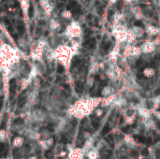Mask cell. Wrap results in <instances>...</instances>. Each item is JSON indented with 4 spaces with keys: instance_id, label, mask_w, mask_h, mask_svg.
<instances>
[{
    "instance_id": "1",
    "label": "cell",
    "mask_w": 160,
    "mask_h": 159,
    "mask_svg": "<svg viewBox=\"0 0 160 159\" xmlns=\"http://www.w3.org/2000/svg\"><path fill=\"white\" fill-rule=\"evenodd\" d=\"M38 147H40L42 150H48L50 149L52 146H53V138H49L47 139H39L38 140Z\"/></svg>"
},
{
    "instance_id": "2",
    "label": "cell",
    "mask_w": 160,
    "mask_h": 159,
    "mask_svg": "<svg viewBox=\"0 0 160 159\" xmlns=\"http://www.w3.org/2000/svg\"><path fill=\"white\" fill-rule=\"evenodd\" d=\"M24 139L22 136H17L12 140V146L14 148H17V149L22 148L24 146Z\"/></svg>"
},
{
    "instance_id": "3",
    "label": "cell",
    "mask_w": 160,
    "mask_h": 159,
    "mask_svg": "<svg viewBox=\"0 0 160 159\" xmlns=\"http://www.w3.org/2000/svg\"><path fill=\"white\" fill-rule=\"evenodd\" d=\"M83 46L88 49H94L96 47V39L95 38H88L83 42Z\"/></svg>"
},
{
    "instance_id": "4",
    "label": "cell",
    "mask_w": 160,
    "mask_h": 159,
    "mask_svg": "<svg viewBox=\"0 0 160 159\" xmlns=\"http://www.w3.org/2000/svg\"><path fill=\"white\" fill-rule=\"evenodd\" d=\"M9 90H10V95L13 96V94H15L16 90V80L12 79L9 82Z\"/></svg>"
},
{
    "instance_id": "5",
    "label": "cell",
    "mask_w": 160,
    "mask_h": 159,
    "mask_svg": "<svg viewBox=\"0 0 160 159\" xmlns=\"http://www.w3.org/2000/svg\"><path fill=\"white\" fill-rule=\"evenodd\" d=\"M40 135V139H47L49 138H51V132L49 130H43L39 133Z\"/></svg>"
},
{
    "instance_id": "6",
    "label": "cell",
    "mask_w": 160,
    "mask_h": 159,
    "mask_svg": "<svg viewBox=\"0 0 160 159\" xmlns=\"http://www.w3.org/2000/svg\"><path fill=\"white\" fill-rule=\"evenodd\" d=\"M17 29L19 31V33L21 35H23L25 31V26L24 24V23L22 21H18V23H17Z\"/></svg>"
},
{
    "instance_id": "7",
    "label": "cell",
    "mask_w": 160,
    "mask_h": 159,
    "mask_svg": "<svg viewBox=\"0 0 160 159\" xmlns=\"http://www.w3.org/2000/svg\"><path fill=\"white\" fill-rule=\"evenodd\" d=\"M8 139V134L6 132V130L1 129L0 130V142H5Z\"/></svg>"
},
{
    "instance_id": "8",
    "label": "cell",
    "mask_w": 160,
    "mask_h": 159,
    "mask_svg": "<svg viewBox=\"0 0 160 159\" xmlns=\"http://www.w3.org/2000/svg\"><path fill=\"white\" fill-rule=\"evenodd\" d=\"M75 88H76L77 93L81 94V93H82V91H83V84H82L81 81H77V82H76V85H75Z\"/></svg>"
},
{
    "instance_id": "9",
    "label": "cell",
    "mask_w": 160,
    "mask_h": 159,
    "mask_svg": "<svg viewBox=\"0 0 160 159\" xmlns=\"http://www.w3.org/2000/svg\"><path fill=\"white\" fill-rule=\"evenodd\" d=\"M76 5H77V2L75 1V0H70V1L68 2V4H67V10H72V9H73Z\"/></svg>"
},
{
    "instance_id": "10",
    "label": "cell",
    "mask_w": 160,
    "mask_h": 159,
    "mask_svg": "<svg viewBox=\"0 0 160 159\" xmlns=\"http://www.w3.org/2000/svg\"><path fill=\"white\" fill-rule=\"evenodd\" d=\"M72 12H73L74 15H78V14L81 13V7L77 4L73 9H72Z\"/></svg>"
},
{
    "instance_id": "11",
    "label": "cell",
    "mask_w": 160,
    "mask_h": 159,
    "mask_svg": "<svg viewBox=\"0 0 160 159\" xmlns=\"http://www.w3.org/2000/svg\"><path fill=\"white\" fill-rule=\"evenodd\" d=\"M80 63H81V60H80L79 58H74L73 61H72L71 66H72V67H77Z\"/></svg>"
},
{
    "instance_id": "12",
    "label": "cell",
    "mask_w": 160,
    "mask_h": 159,
    "mask_svg": "<svg viewBox=\"0 0 160 159\" xmlns=\"http://www.w3.org/2000/svg\"><path fill=\"white\" fill-rule=\"evenodd\" d=\"M33 12H34V8H33V5L31 4L30 7H29V9H28V16L29 17H33Z\"/></svg>"
},
{
    "instance_id": "13",
    "label": "cell",
    "mask_w": 160,
    "mask_h": 159,
    "mask_svg": "<svg viewBox=\"0 0 160 159\" xmlns=\"http://www.w3.org/2000/svg\"><path fill=\"white\" fill-rule=\"evenodd\" d=\"M64 71H65V68H64V67L62 65H58L57 66V72H58V73L61 74V73H63Z\"/></svg>"
},
{
    "instance_id": "14",
    "label": "cell",
    "mask_w": 160,
    "mask_h": 159,
    "mask_svg": "<svg viewBox=\"0 0 160 159\" xmlns=\"http://www.w3.org/2000/svg\"><path fill=\"white\" fill-rule=\"evenodd\" d=\"M123 5H124L123 0H119V1L117 2V9H118V10H121L123 9Z\"/></svg>"
},
{
    "instance_id": "15",
    "label": "cell",
    "mask_w": 160,
    "mask_h": 159,
    "mask_svg": "<svg viewBox=\"0 0 160 159\" xmlns=\"http://www.w3.org/2000/svg\"><path fill=\"white\" fill-rule=\"evenodd\" d=\"M109 130H110V127H109V125H105V127L103 128V130H102V134L104 135V134H106L107 132H109Z\"/></svg>"
},
{
    "instance_id": "16",
    "label": "cell",
    "mask_w": 160,
    "mask_h": 159,
    "mask_svg": "<svg viewBox=\"0 0 160 159\" xmlns=\"http://www.w3.org/2000/svg\"><path fill=\"white\" fill-rule=\"evenodd\" d=\"M135 25H136V26H139V27H143V23H142L141 21H137V22H135Z\"/></svg>"
},
{
    "instance_id": "17",
    "label": "cell",
    "mask_w": 160,
    "mask_h": 159,
    "mask_svg": "<svg viewBox=\"0 0 160 159\" xmlns=\"http://www.w3.org/2000/svg\"><path fill=\"white\" fill-rule=\"evenodd\" d=\"M92 125H93V127H94V128L97 129V128H98V126H99V124H98L97 122H96V121H93V122H92Z\"/></svg>"
},
{
    "instance_id": "18",
    "label": "cell",
    "mask_w": 160,
    "mask_h": 159,
    "mask_svg": "<svg viewBox=\"0 0 160 159\" xmlns=\"http://www.w3.org/2000/svg\"><path fill=\"white\" fill-rule=\"evenodd\" d=\"M112 14H113V12H112L111 10H109V21H111V16H112Z\"/></svg>"
},
{
    "instance_id": "19",
    "label": "cell",
    "mask_w": 160,
    "mask_h": 159,
    "mask_svg": "<svg viewBox=\"0 0 160 159\" xmlns=\"http://www.w3.org/2000/svg\"><path fill=\"white\" fill-rule=\"evenodd\" d=\"M5 23H6V25H7V27H8V26H10V25H11V23H10L9 20H8V19H6V20H5Z\"/></svg>"
},
{
    "instance_id": "20",
    "label": "cell",
    "mask_w": 160,
    "mask_h": 159,
    "mask_svg": "<svg viewBox=\"0 0 160 159\" xmlns=\"http://www.w3.org/2000/svg\"><path fill=\"white\" fill-rule=\"evenodd\" d=\"M141 153H142V154H143V155H147V154H148V151H147L146 149H143Z\"/></svg>"
},
{
    "instance_id": "21",
    "label": "cell",
    "mask_w": 160,
    "mask_h": 159,
    "mask_svg": "<svg viewBox=\"0 0 160 159\" xmlns=\"http://www.w3.org/2000/svg\"><path fill=\"white\" fill-rule=\"evenodd\" d=\"M28 159H38V158L37 155H34V154H33V155H30V156H29Z\"/></svg>"
},
{
    "instance_id": "22",
    "label": "cell",
    "mask_w": 160,
    "mask_h": 159,
    "mask_svg": "<svg viewBox=\"0 0 160 159\" xmlns=\"http://www.w3.org/2000/svg\"><path fill=\"white\" fill-rule=\"evenodd\" d=\"M128 129H129V126H126V127L122 128V131H123V132H127V131H128Z\"/></svg>"
},
{
    "instance_id": "23",
    "label": "cell",
    "mask_w": 160,
    "mask_h": 159,
    "mask_svg": "<svg viewBox=\"0 0 160 159\" xmlns=\"http://www.w3.org/2000/svg\"><path fill=\"white\" fill-rule=\"evenodd\" d=\"M66 154H67L66 152H60V153H59V156L63 157V156H65V155H66Z\"/></svg>"
},
{
    "instance_id": "24",
    "label": "cell",
    "mask_w": 160,
    "mask_h": 159,
    "mask_svg": "<svg viewBox=\"0 0 160 159\" xmlns=\"http://www.w3.org/2000/svg\"><path fill=\"white\" fill-rule=\"evenodd\" d=\"M90 33H91V32H90L89 30H86V32H84V35H85V36L87 37V36H88V35H90Z\"/></svg>"
},
{
    "instance_id": "25",
    "label": "cell",
    "mask_w": 160,
    "mask_h": 159,
    "mask_svg": "<svg viewBox=\"0 0 160 159\" xmlns=\"http://www.w3.org/2000/svg\"><path fill=\"white\" fill-rule=\"evenodd\" d=\"M140 7H142V8H145V5L144 4H140V5H139Z\"/></svg>"
},
{
    "instance_id": "26",
    "label": "cell",
    "mask_w": 160,
    "mask_h": 159,
    "mask_svg": "<svg viewBox=\"0 0 160 159\" xmlns=\"http://www.w3.org/2000/svg\"><path fill=\"white\" fill-rule=\"evenodd\" d=\"M157 126L159 127V129H160V123H157Z\"/></svg>"
},
{
    "instance_id": "27",
    "label": "cell",
    "mask_w": 160,
    "mask_h": 159,
    "mask_svg": "<svg viewBox=\"0 0 160 159\" xmlns=\"http://www.w3.org/2000/svg\"><path fill=\"white\" fill-rule=\"evenodd\" d=\"M59 1H61V2H64V1H66V0H59Z\"/></svg>"
},
{
    "instance_id": "28",
    "label": "cell",
    "mask_w": 160,
    "mask_h": 159,
    "mask_svg": "<svg viewBox=\"0 0 160 159\" xmlns=\"http://www.w3.org/2000/svg\"><path fill=\"white\" fill-rule=\"evenodd\" d=\"M21 159H28V158H25V157H22Z\"/></svg>"
},
{
    "instance_id": "29",
    "label": "cell",
    "mask_w": 160,
    "mask_h": 159,
    "mask_svg": "<svg viewBox=\"0 0 160 159\" xmlns=\"http://www.w3.org/2000/svg\"><path fill=\"white\" fill-rule=\"evenodd\" d=\"M0 159H8V158H0Z\"/></svg>"
}]
</instances>
